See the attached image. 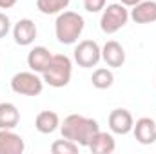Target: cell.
I'll return each mask as SVG.
<instances>
[{
  "label": "cell",
  "instance_id": "obj_7",
  "mask_svg": "<svg viewBox=\"0 0 156 154\" xmlns=\"http://www.w3.org/2000/svg\"><path fill=\"white\" fill-rule=\"evenodd\" d=\"M37 35H38V29H37V24L31 18H22L13 27V38L22 47L31 45L37 38Z\"/></svg>",
  "mask_w": 156,
  "mask_h": 154
},
{
  "label": "cell",
  "instance_id": "obj_4",
  "mask_svg": "<svg viewBox=\"0 0 156 154\" xmlns=\"http://www.w3.org/2000/svg\"><path fill=\"white\" fill-rule=\"evenodd\" d=\"M129 20V9L123 4H109L104 7L102 18H100V29L105 35L118 33Z\"/></svg>",
  "mask_w": 156,
  "mask_h": 154
},
{
  "label": "cell",
  "instance_id": "obj_2",
  "mask_svg": "<svg viewBox=\"0 0 156 154\" xmlns=\"http://www.w3.org/2000/svg\"><path fill=\"white\" fill-rule=\"evenodd\" d=\"M83 27H85V20L82 15H78L75 11H62L55 22L56 40L64 45H71L80 38Z\"/></svg>",
  "mask_w": 156,
  "mask_h": 154
},
{
  "label": "cell",
  "instance_id": "obj_16",
  "mask_svg": "<svg viewBox=\"0 0 156 154\" xmlns=\"http://www.w3.org/2000/svg\"><path fill=\"white\" fill-rule=\"evenodd\" d=\"M20 121V113L15 103L2 102L0 103V129H15Z\"/></svg>",
  "mask_w": 156,
  "mask_h": 154
},
{
  "label": "cell",
  "instance_id": "obj_15",
  "mask_svg": "<svg viewBox=\"0 0 156 154\" xmlns=\"http://www.w3.org/2000/svg\"><path fill=\"white\" fill-rule=\"evenodd\" d=\"M35 127L42 134H51L60 129V118L55 111H42L35 118Z\"/></svg>",
  "mask_w": 156,
  "mask_h": 154
},
{
  "label": "cell",
  "instance_id": "obj_14",
  "mask_svg": "<svg viewBox=\"0 0 156 154\" xmlns=\"http://www.w3.org/2000/svg\"><path fill=\"white\" fill-rule=\"evenodd\" d=\"M102 60L109 67H122L125 64V51L116 40H109L102 47Z\"/></svg>",
  "mask_w": 156,
  "mask_h": 154
},
{
  "label": "cell",
  "instance_id": "obj_8",
  "mask_svg": "<svg viewBox=\"0 0 156 154\" xmlns=\"http://www.w3.org/2000/svg\"><path fill=\"white\" fill-rule=\"evenodd\" d=\"M133 125H134V120H133V114L127 109L111 111V114H109V129H111V132L120 134V136L129 134L133 131Z\"/></svg>",
  "mask_w": 156,
  "mask_h": 154
},
{
  "label": "cell",
  "instance_id": "obj_21",
  "mask_svg": "<svg viewBox=\"0 0 156 154\" xmlns=\"http://www.w3.org/2000/svg\"><path fill=\"white\" fill-rule=\"evenodd\" d=\"M11 31V20L5 13H0V38H4Z\"/></svg>",
  "mask_w": 156,
  "mask_h": 154
},
{
  "label": "cell",
  "instance_id": "obj_5",
  "mask_svg": "<svg viewBox=\"0 0 156 154\" xmlns=\"http://www.w3.org/2000/svg\"><path fill=\"white\" fill-rule=\"evenodd\" d=\"M11 89L22 96H38L44 91V78L35 71H22L11 78Z\"/></svg>",
  "mask_w": 156,
  "mask_h": 154
},
{
  "label": "cell",
  "instance_id": "obj_9",
  "mask_svg": "<svg viewBox=\"0 0 156 154\" xmlns=\"http://www.w3.org/2000/svg\"><path fill=\"white\" fill-rule=\"evenodd\" d=\"M133 132L138 143L151 145L156 142V121L153 118H140L133 125Z\"/></svg>",
  "mask_w": 156,
  "mask_h": 154
},
{
  "label": "cell",
  "instance_id": "obj_11",
  "mask_svg": "<svg viewBox=\"0 0 156 154\" xmlns=\"http://www.w3.org/2000/svg\"><path fill=\"white\" fill-rule=\"evenodd\" d=\"M129 18H133L136 24H153V22H156V2L154 0H142L140 4H136L131 9Z\"/></svg>",
  "mask_w": 156,
  "mask_h": 154
},
{
  "label": "cell",
  "instance_id": "obj_10",
  "mask_svg": "<svg viewBox=\"0 0 156 154\" xmlns=\"http://www.w3.org/2000/svg\"><path fill=\"white\" fill-rule=\"evenodd\" d=\"M26 143L13 129H0V154H22Z\"/></svg>",
  "mask_w": 156,
  "mask_h": 154
},
{
  "label": "cell",
  "instance_id": "obj_13",
  "mask_svg": "<svg viewBox=\"0 0 156 154\" xmlns=\"http://www.w3.org/2000/svg\"><path fill=\"white\" fill-rule=\"evenodd\" d=\"M51 58H53V54H51V51H49L47 47L37 45V47H33V49L29 51V54H27V65H29L31 71L42 75V73L45 71V67L49 65Z\"/></svg>",
  "mask_w": 156,
  "mask_h": 154
},
{
  "label": "cell",
  "instance_id": "obj_19",
  "mask_svg": "<svg viewBox=\"0 0 156 154\" xmlns=\"http://www.w3.org/2000/svg\"><path fill=\"white\" fill-rule=\"evenodd\" d=\"M78 143L64 138V140H56L51 143V152L53 154H76L78 152Z\"/></svg>",
  "mask_w": 156,
  "mask_h": 154
},
{
  "label": "cell",
  "instance_id": "obj_20",
  "mask_svg": "<svg viewBox=\"0 0 156 154\" xmlns=\"http://www.w3.org/2000/svg\"><path fill=\"white\" fill-rule=\"evenodd\" d=\"M83 7L89 13H100L105 7V0H83Z\"/></svg>",
  "mask_w": 156,
  "mask_h": 154
},
{
  "label": "cell",
  "instance_id": "obj_3",
  "mask_svg": "<svg viewBox=\"0 0 156 154\" xmlns=\"http://www.w3.org/2000/svg\"><path fill=\"white\" fill-rule=\"evenodd\" d=\"M71 75H73V64H71V58L66 54H53L49 65L42 73L44 83L55 89L66 87L71 82Z\"/></svg>",
  "mask_w": 156,
  "mask_h": 154
},
{
  "label": "cell",
  "instance_id": "obj_1",
  "mask_svg": "<svg viewBox=\"0 0 156 154\" xmlns=\"http://www.w3.org/2000/svg\"><path fill=\"white\" fill-rule=\"evenodd\" d=\"M62 136L78 143L80 147H87L91 138L100 131V125L93 118H85L82 114H69L64 118V123H60Z\"/></svg>",
  "mask_w": 156,
  "mask_h": 154
},
{
  "label": "cell",
  "instance_id": "obj_12",
  "mask_svg": "<svg viewBox=\"0 0 156 154\" xmlns=\"http://www.w3.org/2000/svg\"><path fill=\"white\" fill-rule=\"evenodd\" d=\"M87 149L93 154H111V152H115V149H116V142H115V138H113L111 132L98 131L91 138Z\"/></svg>",
  "mask_w": 156,
  "mask_h": 154
},
{
  "label": "cell",
  "instance_id": "obj_23",
  "mask_svg": "<svg viewBox=\"0 0 156 154\" xmlns=\"http://www.w3.org/2000/svg\"><path fill=\"white\" fill-rule=\"evenodd\" d=\"M142 0H120V4H123L125 7H134L136 4H140Z\"/></svg>",
  "mask_w": 156,
  "mask_h": 154
},
{
  "label": "cell",
  "instance_id": "obj_18",
  "mask_svg": "<svg viewBox=\"0 0 156 154\" xmlns=\"http://www.w3.org/2000/svg\"><path fill=\"white\" fill-rule=\"evenodd\" d=\"M91 82H93V87H96V89H109L111 85H113V82H115V75H113V71L111 69H107V67H98L94 73H93V76H91Z\"/></svg>",
  "mask_w": 156,
  "mask_h": 154
},
{
  "label": "cell",
  "instance_id": "obj_17",
  "mask_svg": "<svg viewBox=\"0 0 156 154\" xmlns=\"http://www.w3.org/2000/svg\"><path fill=\"white\" fill-rule=\"evenodd\" d=\"M71 0H37V9L42 15H60L67 9Z\"/></svg>",
  "mask_w": 156,
  "mask_h": 154
},
{
  "label": "cell",
  "instance_id": "obj_22",
  "mask_svg": "<svg viewBox=\"0 0 156 154\" xmlns=\"http://www.w3.org/2000/svg\"><path fill=\"white\" fill-rule=\"evenodd\" d=\"M18 0H0V9H9L16 4Z\"/></svg>",
  "mask_w": 156,
  "mask_h": 154
},
{
  "label": "cell",
  "instance_id": "obj_6",
  "mask_svg": "<svg viewBox=\"0 0 156 154\" xmlns=\"http://www.w3.org/2000/svg\"><path fill=\"white\" fill-rule=\"evenodd\" d=\"M73 54H75V62L80 67L89 69V67H94L102 60V47L94 40H82L75 47Z\"/></svg>",
  "mask_w": 156,
  "mask_h": 154
}]
</instances>
